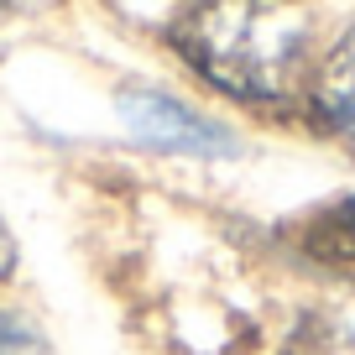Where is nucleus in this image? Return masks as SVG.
<instances>
[{
	"instance_id": "nucleus-1",
	"label": "nucleus",
	"mask_w": 355,
	"mask_h": 355,
	"mask_svg": "<svg viewBox=\"0 0 355 355\" xmlns=\"http://www.w3.org/2000/svg\"><path fill=\"white\" fill-rule=\"evenodd\" d=\"M173 42L225 94L288 100L309 58V16L293 0H199Z\"/></svg>"
},
{
	"instance_id": "nucleus-2",
	"label": "nucleus",
	"mask_w": 355,
	"mask_h": 355,
	"mask_svg": "<svg viewBox=\"0 0 355 355\" xmlns=\"http://www.w3.org/2000/svg\"><path fill=\"white\" fill-rule=\"evenodd\" d=\"M121 115H125V125H131L141 141L167 146V152H199V157H235L241 152L225 125L193 115L189 105L167 100V94H157V89H125L121 94Z\"/></svg>"
},
{
	"instance_id": "nucleus-3",
	"label": "nucleus",
	"mask_w": 355,
	"mask_h": 355,
	"mask_svg": "<svg viewBox=\"0 0 355 355\" xmlns=\"http://www.w3.org/2000/svg\"><path fill=\"white\" fill-rule=\"evenodd\" d=\"M313 100H319L324 121L355 146V32H345L329 47V58L319 68V84H313Z\"/></svg>"
},
{
	"instance_id": "nucleus-4",
	"label": "nucleus",
	"mask_w": 355,
	"mask_h": 355,
	"mask_svg": "<svg viewBox=\"0 0 355 355\" xmlns=\"http://www.w3.org/2000/svg\"><path fill=\"white\" fill-rule=\"evenodd\" d=\"M298 241L309 245L313 256H329V261H355V199L334 204V209H319V214L298 230Z\"/></svg>"
},
{
	"instance_id": "nucleus-5",
	"label": "nucleus",
	"mask_w": 355,
	"mask_h": 355,
	"mask_svg": "<svg viewBox=\"0 0 355 355\" xmlns=\"http://www.w3.org/2000/svg\"><path fill=\"white\" fill-rule=\"evenodd\" d=\"M0 355H32V334H26L21 324L0 319Z\"/></svg>"
},
{
	"instance_id": "nucleus-6",
	"label": "nucleus",
	"mask_w": 355,
	"mask_h": 355,
	"mask_svg": "<svg viewBox=\"0 0 355 355\" xmlns=\"http://www.w3.org/2000/svg\"><path fill=\"white\" fill-rule=\"evenodd\" d=\"M11 266H16V241H11V230L0 225V277H11Z\"/></svg>"
},
{
	"instance_id": "nucleus-7",
	"label": "nucleus",
	"mask_w": 355,
	"mask_h": 355,
	"mask_svg": "<svg viewBox=\"0 0 355 355\" xmlns=\"http://www.w3.org/2000/svg\"><path fill=\"white\" fill-rule=\"evenodd\" d=\"M47 0H0V21H11V16H21V11H42Z\"/></svg>"
}]
</instances>
